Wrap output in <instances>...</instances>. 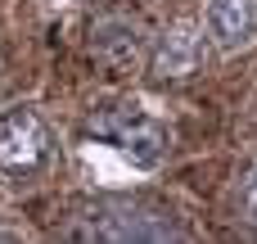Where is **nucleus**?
Returning a JSON list of instances; mask_svg holds the SVG:
<instances>
[{"instance_id": "obj_1", "label": "nucleus", "mask_w": 257, "mask_h": 244, "mask_svg": "<svg viewBox=\"0 0 257 244\" xmlns=\"http://www.w3.org/2000/svg\"><path fill=\"white\" fill-rule=\"evenodd\" d=\"M50 131L32 109H9L0 118V172L5 177H36L50 163Z\"/></svg>"}, {"instance_id": "obj_2", "label": "nucleus", "mask_w": 257, "mask_h": 244, "mask_svg": "<svg viewBox=\"0 0 257 244\" xmlns=\"http://www.w3.org/2000/svg\"><path fill=\"white\" fill-rule=\"evenodd\" d=\"M95 136L117 145L136 168H154L163 158V149H167V131L149 113H140V109H108V113H99L95 118Z\"/></svg>"}, {"instance_id": "obj_3", "label": "nucleus", "mask_w": 257, "mask_h": 244, "mask_svg": "<svg viewBox=\"0 0 257 244\" xmlns=\"http://www.w3.org/2000/svg\"><path fill=\"white\" fill-rule=\"evenodd\" d=\"M203 59V36L194 23H172L154 50V77H190Z\"/></svg>"}, {"instance_id": "obj_4", "label": "nucleus", "mask_w": 257, "mask_h": 244, "mask_svg": "<svg viewBox=\"0 0 257 244\" xmlns=\"http://www.w3.org/2000/svg\"><path fill=\"white\" fill-rule=\"evenodd\" d=\"M257 32V0H208V36L221 50L248 45Z\"/></svg>"}, {"instance_id": "obj_5", "label": "nucleus", "mask_w": 257, "mask_h": 244, "mask_svg": "<svg viewBox=\"0 0 257 244\" xmlns=\"http://www.w3.org/2000/svg\"><path fill=\"white\" fill-rule=\"evenodd\" d=\"M239 204H244V217H248V226H257V168H253V177L244 181V195H239Z\"/></svg>"}]
</instances>
